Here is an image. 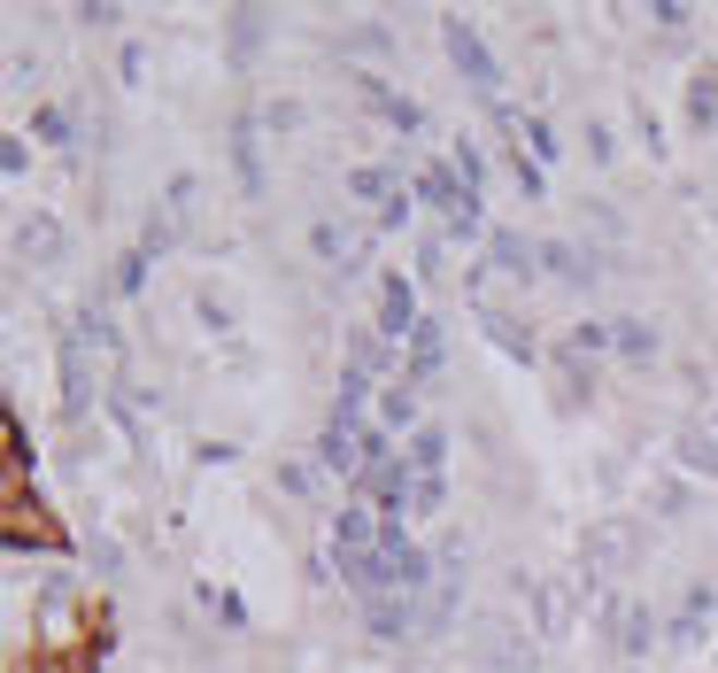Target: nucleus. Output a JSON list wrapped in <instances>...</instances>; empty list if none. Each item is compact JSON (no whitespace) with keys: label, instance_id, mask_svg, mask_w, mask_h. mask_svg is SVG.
<instances>
[{"label":"nucleus","instance_id":"nucleus-3","mask_svg":"<svg viewBox=\"0 0 718 673\" xmlns=\"http://www.w3.org/2000/svg\"><path fill=\"white\" fill-rule=\"evenodd\" d=\"M472 658H479V665H502V673H533V627L479 620V627H472Z\"/></svg>","mask_w":718,"mask_h":673},{"label":"nucleus","instance_id":"nucleus-2","mask_svg":"<svg viewBox=\"0 0 718 673\" xmlns=\"http://www.w3.org/2000/svg\"><path fill=\"white\" fill-rule=\"evenodd\" d=\"M440 39H448V62H457V70L472 77V86H479V94L495 101V94H502V70H495V47H487V39H479V32L464 24V16H440Z\"/></svg>","mask_w":718,"mask_h":673},{"label":"nucleus","instance_id":"nucleus-8","mask_svg":"<svg viewBox=\"0 0 718 673\" xmlns=\"http://www.w3.org/2000/svg\"><path fill=\"white\" fill-rule=\"evenodd\" d=\"M364 620H372V635H379V642H402V635L425 620V604H417V597H372V604H364Z\"/></svg>","mask_w":718,"mask_h":673},{"label":"nucleus","instance_id":"nucleus-28","mask_svg":"<svg viewBox=\"0 0 718 673\" xmlns=\"http://www.w3.org/2000/svg\"><path fill=\"white\" fill-rule=\"evenodd\" d=\"M680 465H687V472H710V480H718V449H710L703 434H680Z\"/></svg>","mask_w":718,"mask_h":673},{"label":"nucleus","instance_id":"nucleus-5","mask_svg":"<svg viewBox=\"0 0 718 673\" xmlns=\"http://www.w3.org/2000/svg\"><path fill=\"white\" fill-rule=\"evenodd\" d=\"M232 171H240V194H271V171H263V117L232 124Z\"/></svg>","mask_w":718,"mask_h":673},{"label":"nucleus","instance_id":"nucleus-31","mask_svg":"<svg viewBox=\"0 0 718 673\" xmlns=\"http://www.w3.org/2000/svg\"><path fill=\"white\" fill-rule=\"evenodd\" d=\"M147 264H155V256H147V248H132V256L117 264V287H124V295H139V279H147Z\"/></svg>","mask_w":718,"mask_h":673},{"label":"nucleus","instance_id":"nucleus-20","mask_svg":"<svg viewBox=\"0 0 718 673\" xmlns=\"http://www.w3.org/2000/svg\"><path fill=\"white\" fill-rule=\"evenodd\" d=\"M379 426H387V434L417 426V387H387V395H379Z\"/></svg>","mask_w":718,"mask_h":673},{"label":"nucleus","instance_id":"nucleus-6","mask_svg":"<svg viewBox=\"0 0 718 673\" xmlns=\"http://www.w3.org/2000/svg\"><path fill=\"white\" fill-rule=\"evenodd\" d=\"M355 550H379V512L372 503H340L332 512V557H355Z\"/></svg>","mask_w":718,"mask_h":673},{"label":"nucleus","instance_id":"nucleus-21","mask_svg":"<svg viewBox=\"0 0 718 673\" xmlns=\"http://www.w3.org/2000/svg\"><path fill=\"white\" fill-rule=\"evenodd\" d=\"M625 550H634V534H625V527H595V534H587V565H610V557H625Z\"/></svg>","mask_w":718,"mask_h":673},{"label":"nucleus","instance_id":"nucleus-26","mask_svg":"<svg viewBox=\"0 0 718 673\" xmlns=\"http://www.w3.org/2000/svg\"><path fill=\"white\" fill-rule=\"evenodd\" d=\"M255 47H263V16H255V9H240V16H232V55L247 62Z\"/></svg>","mask_w":718,"mask_h":673},{"label":"nucleus","instance_id":"nucleus-34","mask_svg":"<svg viewBox=\"0 0 718 673\" xmlns=\"http://www.w3.org/2000/svg\"><path fill=\"white\" fill-rule=\"evenodd\" d=\"M279 488L287 495H309V465H279Z\"/></svg>","mask_w":718,"mask_h":673},{"label":"nucleus","instance_id":"nucleus-30","mask_svg":"<svg viewBox=\"0 0 718 673\" xmlns=\"http://www.w3.org/2000/svg\"><path fill=\"white\" fill-rule=\"evenodd\" d=\"M209 612H217L224 627H247V604L232 597V588H209Z\"/></svg>","mask_w":718,"mask_h":673},{"label":"nucleus","instance_id":"nucleus-14","mask_svg":"<svg viewBox=\"0 0 718 673\" xmlns=\"http://www.w3.org/2000/svg\"><path fill=\"white\" fill-rule=\"evenodd\" d=\"M687 124H695V132L718 124V70H695V77H687Z\"/></svg>","mask_w":718,"mask_h":673},{"label":"nucleus","instance_id":"nucleus-19","mask_svg":"<svg viewBox=\"0 0 718 673\" xmlns=\"http://www.w3.org/2000/svg\"><path fill=\"white\" fill-rule=\"evenodd\" d=\"M649 635H657V620H649L642 604H618V650H634V658H642Z\"/></svg>","mask_w":718,"mask_h":673},{"label":"nucleus","instance_id":"nucleus-25","mask_svg":"<svg viewBox=\"0 0 718 673\" xmlns=\"http://www.w3.org/2000/svg\"><path fill=\"white\" fill-rule=\"evenodd\" d=\"M510 171H518V194H525V202H541V194H549V171H541L533 155H510Z\"/></svg>","mask_w":718,"mask_h":673},{"label":"nucleus","instance_id":"nucleus-4","mask_svg":"<svg viewBox=\"0 0 718 673\" xmlns=\"http://www.w3.org/2000/svg\"><path fill=\"white\" fill-rule=\"evenodd\" d=\"M417 287H410V272H387L379 279V333H394V341H410V333H417Z\"/></svg>","mask_w":718,"mask_h":673},{"label":"nucleus","instance_id":"nucleus-15","mask_svg":"<svg viewBox=\"0 0 718 673\" xmlns=\"http://www.w3.org/2000/svg\"><path fill=\"white\" fill-rule=\"evenodd\" d=\"M109 410L124 418V434H132V442L147 449V395H139L132 380H117V387H109Z\"/></svg>","mask_w":718,"mask_h":673},{"label":"nucleus","instance_id":"nucleus-22","mask_svg":"<svg viewBox=\"0 0 718 673\" xmlns=\"http://www.w3.org/2000/svg\"><path fill=\"white\" fill-rule=\"evenodd\" d=\"M410 512H448V480L440 472H417L410 480Z\"/></svg>","mask_w":718,"mask_h":673},{"label":"nucleus","instance_id":"nucleus-13","mask_svg":"<svg viewBox=\"0 0 718 673\" xmlns=\"http://www.w3.org/2000/svg\"><path fill=\"white\" fill-rule=\"evenodd\" d=\"M541 272H549V279H572V287H587V279H595V264L580 256L572 240H549V248H541Z\"/></svg>","mask_w":718,"mask_h":673},{"label":"nucleus","instance_id":"nucleus-12","mask_svg":"<svg viewBox=\"0 0 718 673\" xmlns=\"http://www.w3.org/2000/svg\"><path fill=\"white\" fill-rule=\"evenodd\" d=\"M348 202H394V171H387V163H355V171H348Z\"/></svg>","mask_w":718,"mask_h":673},{"label":"nucleus","instance_id":"nucleus-1","mask_svg":"<svg viewBox=\"0 0 718 673\" xmlns=\"http://www.w3.org/2000/svg\"><path fill=\"white\" fill-rule=\"evenodd\" d=\"M94 349H117V325L101 310H77L62 325V402H70V418L94 410Z\"/></svg>","mask_w":718,"mask_h":673},{"label":"nucleus","instance_id":"nucleus-16","mask_svg":"<svg viewBox=\"0 0 718 673\" xmlns=\"http://www.w3.org/2000/svg\"><path fill=\"white\" fill-rule=\"evenodd\" d=\"M487 264H495L502 279H533V256H525L518 232H495V240H487Z\"/></svg>","mask_w":718,"mask_h":673},{"label":"nucleus","instance_id":"nucleus-29","mask_svg":"<svg viewBox=\"0 0 718 673\" xmlns=\"http://www.w3.org/2000/svg\"><path fill=\"white\" fill-rule=\"evenodd\" d=\"M348 47H355V55H394V32H387V24H355Z\"/></svg>","mask_w":718,"mask_h":673},{"label":"nucleus","instance_id":"nucleus-11","mask_svg":"<svg viewBox=\"0 0 718 673\" xmlns=\"http://www.w3.org/2000/svg\"><path fill=\"white\" fill-rule=\"evenodd\" d=\"M479 325H487V341H495V349H510L518 364H533V357H541V349H533V333L518 325V310H479Z\"/></svg>","mask_w":718,"mask_h":673},{"label":"nucleus","instance_id":"nucleus-27","mask_svg":"<svg viewBox=\"0 0 718 673\" xmlns=\"http://www.w3.org/2000/svg\"><path fill=\"white\" fill-rule=\"evenodd\" d=\"M194 317H202L209 333H232V302H217V287H202V295H194Z\"/></svg>","mask_w":718,"mask_h":673},{"label":"nucleus","instance_id":"nucleus-10","mask_svg":"<svg viewBox=\"0 0 718 673\" xmlns=\"http://www.w3.org/2000/svg\"><path fill=\"white\" fill-rule=\"evenodd\" d=\"M16 256L39 264V272L62 264V225H54V217H24V225H16Z\"/></svg>","mask_w":718,"mask_h":673},{"label":"nucleus","instance_id":"nucleus-23","mask_svg":"<svg viewBox=\"0 0 718 673\" xmlns=\"http://www.w3.org/2000/svg\"><path fill=\"white\" fill-rule=\"evenodd\" d=\"M618 349L634 357V364H649V357H657V333H649L642 317H625V325H618Z\"/></svg>","mask_w":718,"mask_h":673},{"label":"nucleus","instance_id":"nucleus-7","mask_svg":"<svg viewBox=\"0 0 718 673\" xmlns=\"http://www.w3.org/2000/svg\"><path fill=\"white\" fill-rule=\"evenodd\" d=\"M309 248H317L332 272H364V232H340V217H317L309 225Z\"/></svg>","mask_w":718,"mask_h":673},{"label":"nucleus","instance_id":"nucleus-32","mask_svg":"<svg viewBox=\"0 0 718 673\" xmlns=\"http://www.w3.org/2000/svg\"><path fill=\"white\" fill-rule=\"evenodd\" d=\"M448 272V248L440 240H417V279H440Z\"/></svg>","mask_w":718,"mask_h":673},{"label":"nucleus","instance_id":"nucleus-9","mask_svg":"<svg viewBox=\"0 0 718 673\" xmlns=\"http://www.w3.org/2000/svg\"><path fill=\"white\" fill-rule=\"evenodd\" d=\"M440 357H448L440 317H417V333H410V387H433L440 380Z\"/></svg>","mask_w":718,"mask_h":673},{"label":"nucleus","instance_id":"nucleus-33","mask_svg":"<svg viewBox=\"0 0 718 673\" xmlns=\"http://www.w3.org/2000/svg\"><path fill=\"white\" fill-rule=\"evenodd\" d=\"M294 117H302L294 101H263V124H271V132H294Z\"/></svg>","mask_w":718,"mask_h":673},{"label":"nucleus","instance_id":"nucleus-24","mask_svg":"<svg viewBox=\"0 0 718 673\" xmlns=\"http://www.w3.org/2000/svg\"><path fill=\"white\" fill-rule=\"evenodd\" d=\"M32 132H39L47 147H70V109H54V101H39V117H32Z\"/></svg>","mask_w":718,"mask_h":673},{"label":"nucleus","instance_id":"nucleus-17","mask_svg":"<svg viewBox=\"0 0 718 673\" xmlns=\"http://www.w3.org/2000/svg\"><path fill=\"white\" fill-rule=\"evenodd\" d=\"M448 171H457V179H464V194H472V202H479V194H487V155H479V147H472V132H464V140H457V155H448Z\"/></svg>","mask_w":718,"mask_h":673},{"label":"nucleus","instance_id":"nucleus-18","mask_svg":"<svg viewBox=\"0 0 718 673\" xmlns=\"http://www.w3.org/2000/svg\"><path fill=\"white\" fill-rule=\"evenodd\" d=\"M440 465H448V434L440 426H417L410 434V472H440Z\"/></svg>","mask_w":718,"mask_h":673}]
</instances>
